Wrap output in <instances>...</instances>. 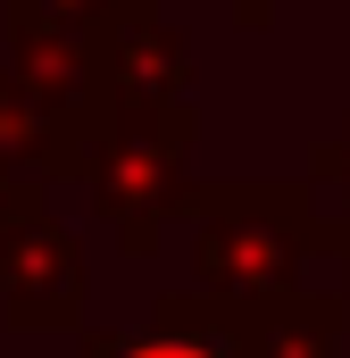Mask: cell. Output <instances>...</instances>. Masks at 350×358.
<instances>
[{"mask_svg":"<svg viewBox=\"0 0 350 358\" xmlns=\"http://www.w3.org/2000/svg\"><path fill=\"white\" fill-rule=\"evenodd\" d=\"M334 242L309 208V192L251 183V192H200L192 208V275L217 308L259 317L309 292V250Z\"/></svg>","mask_w":350,"mask_h":358,"instance_id":"obj_1","label":"cell"},{"mask_svg":"<svg viewBox=\"0 0 350 358\" xmlns=\"http://www.w3.org/2000/svg\"><path fill=\"white\" fill-rule=\"evenodd\" d=\"M183 150H192V108H175V117L108 108V125L92 134L84 176H92V200H100V217L117 225L125 250H159L167 217L183 208Z\"/></svg>","mask_w":350,"mask_h":358,"instance_id":"obj_2","label":"cell"},{"mask_svg":"<svg viewBox=\"0 0 350 358\" xmlns=\"http://www.w3.org/2000/svg\"><path fill=\"white\" fill-rule=\"evenodd\" d=\"M92 59H100V100L125 108V117H175V108H192V50L159 17V0H125L117 25L92 42Z\"/></svg>","mask_w":350,"mask_h":358,"instance_id":"obj_3","label":"cell"},{"mask_svg":"<svg viewBox=\"0 0 350 358\" xmlns=\"http://www.w3.org/2000/svg\"><path fill=\"white\" fill-rule=\"evenodd\" d=\"M0 259H17V267H0V292H8V317H17V325H67V317H76L84 267H76V242H67L50 217L17 208V225L0 234Z\"/></svg>","mask_w":350,"mask_h":358,"instance_id":"obj_4","label":"cell"},{"mask_svg":"<svg viewBox=\"0 0 350 358\" xmlns=\"http://www.w3.org/2000/svg\"><path fill=\"white\" fill-rule=\"evenodd\" d=\"M84 358H234V308H217V300H159L150 334H92Z\"/></svg>","mask_w":350,"mask_h":358,"instance_id":"obj_5","label":"cell"},{"mask_svg":"<svg viewBox=\"0 0 350 358\" xmlns=\"http://www.w3.org/2000/svg\"><path fill=\"white\" fill-rule=\"evenodd\" d=\"M317 183H342V192H350V125L317 150Z\"/></svg>","mask_w":350,"mask_h":358,"instance_id":"obj_6","label":"cell"},{"mask_svg":"<svg viewBox=\"0 0 350 358\" xmlns=\"http://www.w3.org/2000/svg\"><path fill=\"white\" fill-rule=\"evenodd\" d=\"M334 242H342V259H350V208H342V234H334Z\"/></svg>","mask_w":350,"mask_h":358,"instance_id":"obj_7","label":"cell"}]
</instances>
